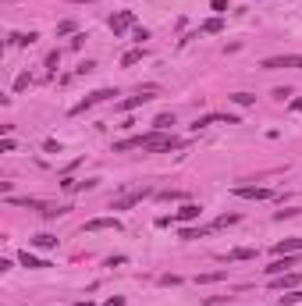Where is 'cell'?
Here are the masks:
<instances>
[{"instance_id": "obj_24", "label": "cell", "mask_w": 302, "mask_h": 306, "mask_svg": "<svg viewBox=\"0 0 302 306\" xmlns=\"http://www.w3.org/2000/svg\"><path fill=\"white\" fill-rule=\"evenodd\" d=\"M299 299H302V288H292L288 296H281V303H284V306H292V303H299Z\"/></svg>"}, {"instance_id": "obj_21", "label": "cell", "mask_w": 302, "mask_h": 306, "mask_svg": "<svg viewBox=\"0 0 302 306\" xmlns=\"http://www.w3.org/2000/svg\"><path fill=\"white\" fill-rule=\"evenodd\" d=\"M256 256V249H231L228 253V260H252Z\"/></svg>"}, {"instance_id": "obj_15", "label": "cell", "mask_w": 302, "mask_h": 306, "mask_svg": "<svg viewBox=\"0 0 302 306\" xmlns=\"http://www.w3.org/2000/svg\"><path fill=\"white\" fill-rule=\"evenodd\" d=\"M18 260H22V267H32V271H39V267H50V264H47V260H36V256H32V253H28V249H25V253L18 256Z\"/></svg>"}, {"instance_id": "obj_30", "label": "cell", "mask_w": 302, "mask_h": 306, "mask_svg": "<svg viewBox=\"0 0 302 306\" xmlns=\"http://www.w3.org/2000/svg\"><path fill=\"white\" fill-rule=\"evenodd\" d=\"M0 150H4V153H11V150H14V139H11V135H4V143H0Z\"/></svg>"}, {"instance_id": "obj_34", "label": "cell", "mask_w": 302, "mask_h": 306, "mask_svg": "<svg viewBox=\"0 0 302 306\" xmlns=\"http://www.w3.org/2000/svg\"><path fill=\"white\" fill-rule=\"evenodd\" d=\"M7 4H14V0H7Z\"/></svg>"}, {"instance_id": "obj_28", "label": "cell", "mask_w": 302, "mask_h": 306, "mask_svg": "<svg viewBox=\"0 0 302 306\" xmlns=\"http://www.w3.org/2000/svg\"><path fill=\"white\" fill-rule=\"evenodd\" d=\"M181 278H178V274H164V278H160V285H178Z\"/></svg>"}, {"instance_id": "obj_20", "label": "cell", "mask_w": 302, "mask_h": 306, "mask_svg": "<svg viewBox=\"0 0 302 306\" xmlns=\"http://www.w3.org/2000/svg\"><path fill=\"white\" fill-rule=\"evenodd\" d=\"M220 29H224V22H220V18H210V22H203L199 32H220Z\"/></svg>"}, {"instance_id": "obj_19", "label": "cell", "mask_w": 302, "mask_h": 306, "mask_svg": "<svg viewBox=\"0 0 302 306\" xmlns=\"http://www.w3.org/2000/svg\"><path fill=\"white\" fill-rule=\"evenodd\" d=\"M210 228H181V239H203Z\"/></svg>"}, {"instance_id": "obj_27", "label": "cell", "mask_w": 302, "mask_h": 306, "mask_svg": "<svg viewBox=\"0 0 302 306\" xmlns=\"http://www.w3.org/2000/svg\"><path fill=\"white\" fill-rule=\"evenodd\" d=\"M68 32H75V22H60L57 25V36H68Z\"/></svg>"}, {"instance_id": "obj_9", "label": "cell", "mask_w": 302, "mask_h": 306, "mask_svg": "<svg viewBox=\"0 0 302 306\" xmlns=\"http://www.w3.org/2000/svg\"><path fill=\"white\" fill-rule=\"evenodd\" d=\"M235 196H242V200H267V196H270V189H260V185H238L235 189Z\"/></svg>"}, {"instance_id": "obj_29", "label": "cell", "mask_w": 302, "mask_h": 306, "mask_svg": "<svg viewBox=\"0 0 302 306\" xmlns=\"http://www.w3.org/2000/svg\"><path fill=\"white\" fill-rule=\"evenodd\" d=\"M96 64H93V61H82V64H79V75H89V71H93Z\"/></svg>"}, {"instance_id": "obj_12", "label": "cell", "mask_w": 302, "mask_h": 306, "mask_svg": "<svg viewBox=\"0 0 302 306\" xmlns=\"http://www.w3.org/2000/svg\"><path fill=\"white\" fill-rule=\"evenodd\" d=\"M295 249H302V239H284V242H274V253L281 256V253H295Z\"/></svg>"}, {"instance_id": "obj_16", "label": "cell", "mask_w": 302, "mask_h": 306, "mask_svg": "<svg viewBox=\"0 0 302 306\" xmlns=\"http://www.w3.org/2000/svg\"><path fill=\"white\" fill-rule=\"evenodd\" d=\"M32 246H36V249H57V235H36Z\"/></svg>"}, {"instance_id": "obj_18", "label": "cell", "mask_w": 302, "mask_h": 306, "mask_svg": "<svg viewBox=\"0 0 302 306\" xmlns=\"http://www.w3.org/2000/svg\"><path fill=\"white\" fill-rule=\"evenodd\" d=\"M171 125H174V114H160V118L153 121V128H157V132H164V128H171Z\"/></svg>"}, {"instance_id": "obj_31", "label": "cell", "mask_w": 302, "mask_h": 306, "mask_svg": "<svg viewBox=\"0 0 302 306\" xmlns=\"http://www.w3.org/2000/svg\"><path fill=\"white\" fill-rule=\"evenodd\" d=\"M103 306H125V299H110V303H103Z\"/></svg>"}, {"instance_id": "obj_32", "label": "cell", "mask_w": 302, "mask_h": 306, "mask_svg": "<svg viewBox=\"0 0 302 306\" xmlns=\"http://www.w3.org/2000/svg\"><path fill=\"white\" fill-rule=\"evenodd\" d=\"M292 111H299V114H302V100H295V103H292Z\"/></svg>"}, {"instance_id": "obj_7", "label": "cell", "mask_w": 302, "mask_h": 306, "mask_svg": "<svg viewBox=\"0 0 302 306\" xmlns=\"http://www.w3.org/2000/svg\"><path fill=\"white\" fill-rule=\"evenodd\" d=\"M85 232H121V221L117 217H96L85 224Z\"/></svg>"}, {"instance_id": "obj_13", "label": "cell", "mask_w": 302, "mask_h": 306, "mask_svg": "<svg viewBox=\"0 0 302 306\" xmlns=\"http://www.w3.org/2000/svg\"><path fill=\"white\" fill-rule=\"evenodd\" d=\"M174 217H178V221H195V217H199V207H195V203H185Z\"/></svg>"}, {"instance_id": "obj_11", "label": "cell", "mask_w": 302, "mask_h": 306, "mask_svg": "<svg viewBox=\"0 0 302 306\" xmlns=\"http://www.w3.org/2000/svg\"><path fill=\"white\" fill-rule=\"evenodd\" d=\"M292 267H295V260H292V256H284V260H274V264L267 267V274H270V278H277V274H288Z\"/></svg>"}, {"instance_id": "obj_25", "label": "cell", "mask_w": 302, "mask_h": 306, "mask_svg": "<svg viewBox=\"0 0 302 306\" xmlns=\"http://www.w3.org/2000/svg\"><path fill=\"white\" fill-rule=\"evenodd\" d=\"M28 82H32V79H28V71H22L18 79H14V89H18V93H22V89H28Z\"/></svg>"}, {"instance_id": "obj_26", "label": "cell", "mask_w": 302, "mask_h": 306, "mask_svg": "<svg viewBox=\"0 0 302 306\" xmlns=\"http://www.w3.org/2000/svg\"><path fill=\"white\" fill-rule=\"evenodd\" d=\"M57 61H60V54H57V50H54V54H47V71H50V75L57 71Z\"/></svg>"}, {"instance_id": "obj_8", "label": "cell", "mask_w": 302, "mask_h": 306, "mask_svg": "<svg viewBox=\"0 0 302 306\" xmlns=\"http://www.w3.org/2000/svg\"><path fill=\"white\" fill-rule=\"evenodd\" d=\"M132 25H135V14H132V11H121V14H114V18H110L114 36H121V32H125V29H132Z\"/></svg>"}, {"instance_id": "obj_17", "label": "cell", "mask_w": 302, "mask_h": 306, "mask_svg": "<svg viewBox=\"0 0 302 306\" xmlns=\"http://www.w3.org/2000/svg\"><path fill=\"white\" fill-rule=\"evenodd\" d=\"M139 61H142V50H128L125 57H121V64H125V68H132V64H139Z\"/></svg>"}, {"instance_id": "obj_4", "label": "cell", "mask_w": 302, "mask_h": 306, "mask_svg": "<svg viewBox=\"0 0 302 306\" xmlns=\"http://www.w3.org/2000/svg\"><path fill=\"white\" fill-rule=\"evenodd\" d=\"M157 96V86H149V89H139L135 96H128V100H121L117 103V111H135V107H142V103H149Z\"/></svg>"}, {"instance_id": "obj_3", "label": "cell", "mask_w": 302, "mask_h": 306, "mask_svg": "<svg viewBox=\"0 0 302 306\" xmlns=\"http://www.w3.org/2000/svg\"><path fill=\"white\" fill-rule=\"evenodd\" d=\"M110 96H117L114 89H96V93H89V96H85L82 103H75V107H71V114H85L89 107H96V103H103V100H110Z\"/></svg>"}, {"instance_id": "obj_1", "label": "cell", "mask_w": 302, "mask_h": 306, "mask_svg": "<svg viewBox=\"0 0 302 306\" xmlns=\"http://www.w3.org/2000/svg\"><path fill=\"white\" fill-rule=\"evenodd\" d=\"M181 146H185V139H178V135H160V132H149V135H132V139L114 143V153H125V150L167 153V150H181Z\"/></svg>"}, {"instance_id": "obj_10", "label": "cell", "mask_w": 302, "mask_h": 306, "mask_svg": "<svg viewBox=\"0 0 302 306\" xmlns=\"http://www.w3.org/2000/svg\"><path fill=\"white\" fill-rule=\"evenodd\" d=\"M142 196H146V189H142V192H128V196H121V200H114L110 207H114V210H128V207H135V203H142Z\"/></svg>"}, {"instance_id": "obj_6", "label": "cell", "mask_w": 302, "mask_h": 306, "mask_svg": "<svg viewBox=\"0 0 302 306\" xmlns=\"http://www.w3.org/2000/svg\"><path fill=\"white\" fill-rule=\"evenodd\" d=\"M206 125H238L235 114H203L195 118V128H206Z\"/></svg>"}, {"instance_id": "obj_23", "label": "cell", "mask_w": 302, "mask_h": 306, "mask_svg": "<svg viewBox=\"0 0 302 306\" xmlns=\"http://www.w3.org/2000/svg\"><path fill=\"white\" fill-rule=\"evenodd\" d=\"M252 100H256L252 93H235V96H231V103H238V107H249Z\"/></svg>"}, {"instance_id": "obj_14", "label": "cell", "mask_w": 302, "mask_h": 306, "mask_svg": "<svg viewBox=\"0 0 302 306\" xmlns=\"http://www.w3.org/2000/svg\"><path fill=\"white\" fill-rule=\"evenodd\" d=\"M11 43H14V47H32L36 32H11Z\"/></svg>"}, {"instance_id": "obj_2", "label": "cell", "mask_w": 302, "mask_h": 306, "mask_svg": "<svg viewBox=\"0 0 302 306\" xmlns=\"http://www.w3.org/2000/svg\"><path fill=\"white\" fill-rule=\"evenodd\" d=\"M277 68H302V54H281L263 61V71H277Z\"/></svg>"}, {"instance_id": "obj_33", "label": "cell", "mask_w": 302, "mask_h": 306, "mask_svg": "<svg viewBox=\"0 0 302 306\" xmlns=\"http://www.w3.org/2000/svg\"><path fill=\"white\" fill-rule=\"evenodd\" d=\"M68 4H89V0H68Z\"/></svg>"}, {"instance_id": "obj_5", "label": "cell", "mask_w": 302, "mask_h": 306, "mask_svg": "<svg viewBox=\"0 0 302 306\" xmlns=\"http://www.w3.org/2000/svg\"><path fill=\"white\" fill-rule=\"evenodd\" d=\"M302 285V274H277V278H270V288H277V292H284V288H288V292H292V288H299Z\"/></svg>"}, {"instance_id": "obj_22", "label": "cell", "mask_w": 302, "mask_h": 306, "mask_svg": "<svg viewBox=\"0 0 302 306\" xmlns=\"http://www.w3.org/2000/svg\"><path fill=\"white\" fill-rule=\"evenodd\" d=\"M228 224H238V214H224V217L214 221V228H228Z\"/></svg>"}]
</instances>
